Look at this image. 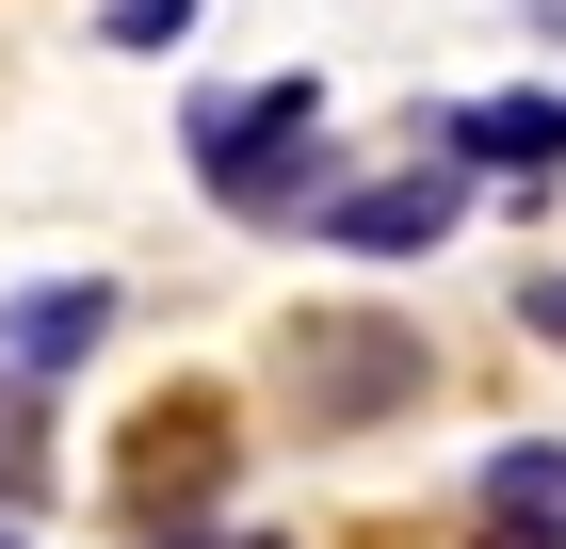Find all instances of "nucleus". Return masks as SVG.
I'll use <instances>...</instances> for the list:
<instances>
[{"label": "nucleus", "instance_id": "obj_6", "mask_svg": "<svg viewBox=\"0 0 566 549\" xmlns=\"http://www.w3.org/2000/svg\"><path fill=\"white\" fill-rule=\"evenodd\" d=\"M211 485H227V421H211V404H195V421L163 404V421L130 436V502H146V534H163L178 502H211Z\"/></svg>", "mask_w": 566, "mask_h": 549}, {"label": "nucleus", "instance_id": "obj_8", "mask_svg": "<svg viewBox=\"0 0 566 549\" xmlns=\"http://www.w3.org/2000/svg\"><path fill=\"white\" fill-rule=\"evenodd\" d=\"M33 485H49V404H33V388H0V517L33 502Z\"/></svg>", "mask_w": 566, "mask_h": 549}, {"label": "nucleus", "instance_id": "obj_14", "mask_svg": "<svg viewBox=\"0 0 566 549\" xmlns=\"http://www.w3.org/2000/svg\"><path fill=\"white\" fill-rule=\"evenodd\" d=\"M243 549H275V534H243Z\"/></svg>", "mask_w": 566, "mask_h": 549}, {"label": "nucleus", "instance_id": "obj_4", "mask_svg": "<svg viewBox=\"0 0 566 549\" xmlns=\"http://www.w3.org/2000/svg\"><path fill=\"white\" fill-rule=\"evenodd\" d=\"M307 226L340 258H421V243H453V178H373V194H324Z\"/></svg>", "mask_w": 566, "mask_h": 549}, {"label": "nucleus", "instance_id": "obj_2", "mask_svg": "<svg viewBox=\"0 0 566 549\" xmlns=\"http://www.w3.org/2000/svg\"><path fill=\"white\" fill-rule=\"evenodd\" d=\"M275 372L307 388L324 436H373V421H405V404H437V339L389 324V307H307V324L275 339Z\"/></svg>", "mask_w": 566, "mask_h": 549}, {"label": "nucleus", "instance_id": "obj_12", "mask_svg": "<svg viewBox=\"0 0 566 549\" xmlns=\"http://www.w3.org/2000/svg\"><path fill=\"white\" fill-rule=\"evenodd\" d=\"M0 549H33V534H0Z\"/></svg>", "mask_w": 566, "mask_h": 549}, {"label": "nucleus", "instance_id": "obj_13", "mask_svg": "<svg viewBox=\"0 0 566 549\" xmlns=\"http://www.w3.org/2000/svg\"><path fill=\"white\" fill-rule=\"evenodd\" d=\"M470 549H502V534H470Z\"/></svg>", "mask_w": 566, "mask_h": 549}, {"label": "nucleus", "instance_id": "obj_11", "mask_svg": "<svg viewBox=\"0 0 566 549\" xmlns=\"http://www.w3.org/2000/svg\"><path fill=\"white\" fill-rule=\"evenodd\" d=\"M146 549H243V534H146Z\"/></svg>", "mask_w": 566, "mask_h": 549}, {"label": "nucleus", "instance_id": "obj_1", "mask_svg": "<svg viewBox=\"0 0 566 549\" xmlns=\"http://www.w3.org/2000/svg\"><path fill=\"white\" fill-rule=\"evenodd\" d=\"M195 178H211V211H243V226H307L324 211V82H260V97H195Z\"/></svg>", "mask_w": 566, "mask_h": 549}, {"label": "nucleus", "instance_id": "obj_9", "mask_svg": "<svg viewBox=\"0 0 566 549\" xmlns=\"http://www.w3.org/2000/svg\"><path fill=\"white\" fill-rule=\"evenodd\" d=\"M195 17H211V0H114V17H97V49L163 65V49H195Z\"/></svg>", "mask_w": 566, "mask_h": 549}, {"label": "nucleus", "instance_id": "obj_3", "mask_svg": "<svg viewBox=\"0 0 566 549\" xmlns=\"http://www.w3.org/2000/svg\"><path fill=\"white\" fill-rule=\"evenodd\" d=\"M97 339H114V292H97V275H65V292H17V307H0V388L82 372Z\"/></svg>", "mask_w": 566, "mask_h": 549}, {"label": "nucleus", "instance_id": "obj_10", "mask_svg": "<svg viewBox=\"0 0 566 549\" xmlns=\"http://www.w3.org/2000/svg\"><path fill=\"white\" fill-rule=\"evenodd\" d=\"M518 324H534V339H566V275H534V292H518Z\"/></svg>", "mask_w": 566, "mask_h": 549}, {"label": "nucleus", "instance_id": "obj_7", "mask_svg": "<svg viewBox=\"0 0 566 549\" xmlns=\"http://www.w3.org/2000/svg\"><path fill=\"white\" fill-rule=\"evenodd\" d=\"M453 146H470L485 178H551V162H566V97H470Z\"/></svg>", "mask_w": 566, "mask_h": 549}, {"label": "nucleus", "instance_id": "obj_5", "mask_svg": "<svg viewBox=\"0 0 566 549\" xmlns=\"http://www.w3.org/2000/svg\"><path fill=\"white\" fill-rule=\"evenodd\" d=\"M470 502H485V534H502V549H566V436H502Z\"/></svg>", "mask_w": 566, "mask_h": 549}]
</instances>
